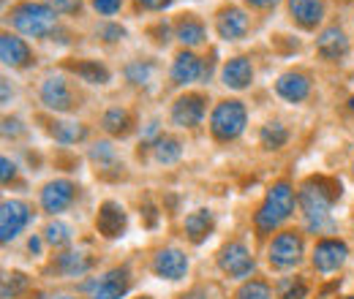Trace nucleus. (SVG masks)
Wrapping results in <instances>:
<instances>
[{"label": "nucleus", "instance_id": "1", "mask_svg": "<svg viewBox=\"0 0 354 299\" xmlns=\"http://www.w3.org/2000/svg\"><path fill=\"white\" fill-rule=\"evenodd\" d=\"M341 196V188L327 177H310L300 188V210L308 231H322L330 220V207Z\"/></svg>", "mask_w": 354, "mask_h": 299}, {"label": "nucleus", "instance_id": "2", "mask_svg": "<svg viewBox=\"0 0 354 299\" xmlns=\"http://www.w3.org/2000/svg\"><path fill=\"white\" fill-rule=\"evenodd\" d=\"M295 210V191L289 182H275L267 191L265 202L259 204V210L254 215V223L262 234H270L272 229H278Z\"/></svg>", "mask_w": 354, "mask_h": 299}, {"label": "nucleus", "instance_id": "3", "mask_svg": "<svg viewBox=\"0 0 354 299\" xmlns=\"http://www.w3.org/2000/svg\"><path fill=\"white\" fill-rule=\"evenodd\" d=\"M11 22L30 39H46L57 30V11L44 3H19L11 8Z\"/></svg>", "mask_w": 354, "mask_h": 299}, {"label": "nucleus", "instance_id": "4", "mask_svg": "<svg viewBox=\"0 0 354 299\" xmlns=\"http://www.w3.org/2000/svg\"><path fill=\"white\" fill-rule=\"evenodd\" d=\"M245 123H248V115L240 101H221L210 115V131L218 142L237 139L245 131Z\"/></svg>", "mask_w": 354, "mask_h": 299}, {"label": "nucleus", "instance_id": "5", "mask_svg": "<svg viewBox=\"0 0 354 299\" xmlns=\"http://www.w3.org/2000/svg\"><path fill=\"white\" fill-rule=\"evenodd\" d=\"M267 258L278 269H289V267L300 264V258H303V237L295 234V231H281L278 237H272V242L267 248Z\"/></svg>", "mask_w": 354, "mask_h": 299}, {"label": "nucleus", "instance_id": "6", "mask_svg": "<svg viewBox=\"0 0 354 299\" xmlns=\"http://www.w3.org/2000/svg\"><path fill=\"white\" fill-rule=\"evenodd\" d=\"M131 289V275L129 269H109L101 278H93L85 283V291L90 299H120L129 294Z\"/></svg>", "mask_w": 354, "mask_h": 299}, {"label": "nucleus", "instance_id": "7", "mask_svg": "<svg viewBox=\"0 0 354 299\" xmlns=\"http://www.w3.org/2000/svg\"><path fill=\"white\" fill-rule=\"evenodd\" d=\"M218 267L232 278H248L254 272V256L243 242H229L218 253Z\"/></svg>", "mask_w": 354, "mask_h": 299}, {"label": "nucleus", "instance_id": "8", "mask_svg": "<svg viewBox=\"0 0 354 299\" xmlns=\"http://www.w3.org/2000/svg\"><path fill=\"white\" fill-rule=\"evenodd\" d=\"M30 220V207L25 202H17V199H8L3 202L0 207V240L3 242H11Z\"/></svg>", "mask_w": 354, "mask_h": 299}, {"label": "nucleus", "instance_id": "9", "mask_svg": "<svg viewBox=\"0 0 354 299\" xmlns=\"http://www.w3.org/2000/svg\"><path fill=\"white\" fill-rule=\"evenodd\" d=\"M346 256H349V248L341 240H319L313 248V267L327 275V272L341 269Z\"/></svg>", "mask_w": 354, "mask_h": 299}, {"label": "nucleus", "instance_id": "10", "mask_svg": "<svg viewBox=\"0 0 354 299\" xmlns=\"http://www.w3.org/2000/svg\"><path fill=\"white\" fill-rule=\"evenodd\" d=\"M205 117V98L196 93H185L180 95L172 106V123L180 128H196Z\"/></svg>", "mask_w": 354, "mask_h": 299}, {"label": "nucleus", "instance_id": "11", "mask_svg": "<svg viewBox=\"0 0 354 299\" xmlns=\"http://www.w3.org/2000/svg\"><path fill=\"white\" fill-rule=\"evenodd\" d=\"M41 101L52 112H71L74 109V93L63 77H46L41 85Z\"/></svg>", "mask_w": 354, "mask_h": 299}, {"label": "nucleus", "instance_id": "12", "mask_svg": "<svg viewBox=\"0 0 354 299\" xmlns=\"http://www.w3.org/2000/svg\"><path fill=\"white\" fill-rule=\"evenodd\" d=\"M126 223H129L126 210H123L118 202H104V204L98 207V215H95V229H98V234H104L106 240L123 237Z\"/></svg>", "mask_w": 354, "mask_h": 299}, {"label": "nucleus", "instance_id": "13", "mask_svg": "<svg viewBox=\"0 0 354 299\" xmlns=\"http://www.w3.org/2000/svg\"><path fill=\"white\" fill-rule=\"evenodd\" d=\"M153 272L164 280H180L188 272V256L177 248H164L153 258Z\"/></svg>", "mask_w": 354, "mask_h": 299}, {"label": "nucleus", "instance_id": "14", "mask_svg": "<svg viewBox=\"0 0 354 299\" xmlns=\"http://www.w3.org/2000/svg\"><path fill=\"white\" fill-rule=\"evenodd\" d=\"M74 196H77L74 182H68V180H52V182H46L44 191H41V207L52 215L63 213L74 202Z\"/></svg>", "mask_w": 354, "mask_h": 299}, {"label": "nucleus", "instance_id": "15", "mask_svg": "<svg viewBox=\"0 0 354 299\" xmlns=\"http://www.w3.org/2000/svg\"><path fill=\"white\" fill-rule=\"evenodd\" d=\"M216 30H218V36H221L223 41H237V39H243V36L248 33V17H245V11H240V8H234V6L221 8L218 17H216Z\"/></svg>", "mask_w": 354, "mask_h": 299}, {"label": "nucleus", "instance_id": "16", "mask_svg": "<svg viewBox=\"0 0 354 299\" xmlns=\"http://www.w3.org/2000/svg\"><path fill=\"white\" fill-rule=\"evenodd\" d=\"M0 60H3V66L25 68V66L33 63V52L22 39H17L11 33H3V39H0Z\"/></svg>", "mask_w": 354, "mask_h": 299}, {"label": "nucleus", "instance_id": "17", "mask_svg": "<svg viewBox=\"0 0 354 299\" xmlns=\"http://www.w3.org/2000/svg\"><path fill=\"white\" fill-rule=\"evenodd\" d=\"M275 93L283 98V101H292V104H300L306 101L310 93V79L300 71H289L283 74L278 82H275Z\"/></svg>", "mask_w": 354, "mask_h": 299}, {"label": "nucleus", "instance_id": "18", "mask_svg": "<svg viewBox=\"0 0 354 299\" xmlns=\"http://www.w3.org/2000/svg\"><path fill=\"white\" fill-rule=\"evenodd\" d=\"M289 14L303 30H313L324 19V3L322 0H289Z\"/></svg>", "mask_w": 354, "mask_h": 299}, {"label": "nucleus", "instance_id": "19", "mask_svg": "<svg viewBox=\"0 0 354 299\" xmlns=\"http://www.w3.org/2000/svg\"><path fill=\"white\" fill-rule=\"evenodd\" d=\"M221 79H223V85L232 87V90L248 87L251 79H254V66H251V60H248V57H232V60L223 66Z\"/></svg>", "mask_w": 354, "mask_h": 299}, {"label": "nucleus", "instance_id": "20", "mask_svg": "<svg viewBox=\"0 0 354 299\" xmlns=\"http://www.w3.org/2000/svg\"><path fill=\"white\" fill-rule=\"evenodd\" d=\"M316 52H319L324 60H341V57H346L349 41H346L344 30H341V28H327V30L319 36V41H316Z\"/></svg>", "mask_w": 354, "mask_h": 299}, {"label": "nucleus", "instance_id": "21", "mask_svg": "<svg viewBox=\"0 0 354 299\" xmlns=\"http://www.w3.org/2000/svg\"><path fill=\"white\" fill-rule=\"evenodd\" d=\"M202 77V60L194 55V52H180L172 63V82L175 85H188V82H196Z\"/></svg>", "mask_w": 354, "mask_h": 299}, {"label": "nucleus", "instance_id": "22", "mask_svg": "<svg viewBox=\"0 0 354 299\" xmlns=\"http://www.w3.org/2000/svg\"><path fill=\"white\" fill-rule=\"evenodd\" d=\"M213 226H216V218H213L210 210H194V213L185 218V234H188V240L196 242V245L210 237Z\"/></svg>", "mask_w": 354, "mask_h": 299}, {"label": "nucleus", "instance_id": "23", "mask_svg": "<svg viewBox=\"0 0 354 299\" xmlns=\"http://www.w3.org/2000/svg\"><path fill=\"white\" fill-rule=\"evenodd\" d=\"M90 267H93V258L82 251H68V253L57 256V269L66 278H82L85 272H90Z\"/></svg>", "mask_w": 354, "mask_h": 299}, {"label": "nucleus", "instance_id": "24", "mask_svg": "<svg viewBox=\"0 0 354 299\" xmlns=\"http://www.w3.org/2000/svg\"><path fill=\"white\" fill-rule=\"evenodd\" d=\"M175 33L185 46H196V44L205 41V25H202L196 17H191V14H183V17L177 19Z\"/></svg>", "mask_w": 354, "mask_h": 299}, {"label": "nucleus", "instance_id": "25", "mask_svg": "<svg viewBox=\"0 0 354 299\" xmlns=\"http://www.w3.org/2000/svg\"><path fill=\"white\" fill-rule=\"evenodd\" d=\"M101 126L106 133H112V136H126V133H131V115H129V109H120V106H112L109 112H104V117H101Z\"/></svg>", "mask_w": 354, "mask_h": 299}, {"label": "nucleus", "instance_id": "26", "mask_svg": "<svg viewBox=\"0 0 354 299\" xmlns=\"http://www.w3.org/2000/svg\"><path fill=\"white\" fill-rule=\"evenodd\" d=\"M150 147H153V155H156L158 164H175L183 155V147H180L175 136H156Z\"/></svg>", "mask_w": 354, "mask_h": 299}, {"label": "nucleus", "instance_id": "27", "mask_svg": "<svg viewBox=\"0 0 354 299\" xmlns=\"http://www.w3.org/2000/svg\"><path fill=\"white\" fill-rule=\"evenodd\" d=\"M77 77H82L85 82L90 85H106L109 82V71H106V66H101L98 60H82V63H74V66H68Z\"/></svg>", "mask_w": 354, "mask_h": 299}, {"label": "nucleus", "instance_id": "28", "mask_svg": "<svg viewBox=\"0 0 354 299\" xmlns=\"http://www.w3.org/2000/svg\"><path fill=\"white\" fill-rule=\"evenodd\" d=\"M49 133H52V136H55L57 142H63V144H77V142H82V139L88 136V128H85L82 123L60 120V123H52Z\"/></svg>", "mask_w": 354, "mask_h": 299}, {"label": "nucleus", "instance_id": "29", "mask_svg": "<svg viewBox=\"0 0 354 299\" xmlns=\"http://www.w3.org/2000/svg\"><path fill=\"white\" fill-rule=\"evenodd\" d=\"M90 161L98 166V171H106V169H118V153L109 142H98L93 144L90 150Z\"/></svg>", "mask_w": 354, "mask_h": 299}, {"label": "nucleus", "instance_id": "30", "mask_svg": "<svg viewBox=\"0 0 354 299\" xmlns=\"http://www.w3.org/2000/svg\"><path fill=\"white\" fill-rule=\"evenodd\" d=\"M259 139H262L265 150H281L286 144V139H289V131L283 128L281 123H267V126H262Z\"/></svg>", "mask_w": 354, "mask_h": 299}, {"label": "nucleus", "instance_id": "31", "mask_svg": "<svg viewBox=\"0 0 354 299\" xmlns=\"http://www.w3.org/2000/svg\"><path fill=\"white\" fill-rule=\"evenodd\" d=\"M44 240L52 248H63V245L71 242V229L66 223H60V220H52L44 229Z\"/></svg>", "mask_w": 354, "mask_h": 299}, {"label": "nucleus", "instance_id": "32", "mask_svg": "<svg viewBox=\"0 0 354 299\" xmlns=\"http://www.w3.org/2000/svg\"><path fill=\"white\" fill-rule=\"evenodd\" d=\"M153 77V63H145V60H136L126 68V79L131 85H147Z\"/></svg>", "mask_w": 354, "mask_h": 299}, {"label": "nucleus", "instance_id": "33", "mask_svg": "<svg viewBox=\"0 0 354 299\" xmlns=\"http://www.w3.org/2000/svg\"><path fill=\"white\" fill-rule=\"evenodd\" d=\"M234 299H272V291L265 280H251V283H243Z\"/></svg>", "mask_w": 354, "mask_h": 299}, {"label": "nucleus", "instance_id": "34", "mask_svg": "<svg viewBox=\"0 0 354 299\" xmlns=\"http://www.w3.org/2000/svg\"><path fill=\"white\" fill-rule=\"evenodd\" d=\"M306 294H308V286L300 278H289L281 283V299H306Z\"/></svg>", "mask_w": 354, "mask_h": 299}, {"label": "nucleus", "instance_id": "35", "mask_svg": "<svg viewBox=\"0 0 354 299\" xmlns=\"http://www.w3.org/2000/svg\"><path fill=\"white\" fill-rule=\"evenodd\" d=\"M28 289V278L22 275V272H11V275H6V280H3V297L14 299L19 291H25Z\"/></svg>", "mask_w": 354, "mask_h": 299}, {"label": "nucleus", "instance_id": "36", "mask_svg": "<svg viewBox=\"0 0 354 299\" xmlns=\"http://www.w3.org/2000/svg\"><path fill=\"white\" fill-rule=\"evenodd\" d=\"M93 8L98 14H104V17H112V14H118L123 8V0H93Z\"/></svg>", "mask_w": 354, "mask_h": 299}, {"label": "nucleus", "instance_id": "37", "mask_svg": "<svg viewBox=\"0 0 354 299\" xmlns=\"http://www.w3.org/2000/svg\"><path fill=\"white\" fill-rule=\"evenodd\" d=\"M49 6L57 14H77L82 8V0H49Z\"/></svg>", "mask_w": 354, "mask_h": 299}, {"label": "nucleus", "instance_id": "38", "mask_svg": "<svg viewBox=\"0 0 354 299\" xmlns=\"http://www.w3.org/2000/svg\"><path fill=\"white\" fill-rule=\"evenodd\" d=\"M101 36H104L106 41H120V39L126 36V30L118 28V25H109V28H101Z\"/></svg>", "mask_w": 354, "mask_h": 299}, {"label": "nucleus", "instance_id": "39", "mask_svg": "<svg viewBox=\"0 0 354 299\" xmlns=\"http://www.w3.org/2000/svg\"><path fill=\"white\" fill-rule=\"evenodd\" d=\"M142 8H147V11H161V8H167L172 0H136Z\"/></svg>", "mask_w": 354, "mask_h": 299}, {"label": "nucleus", "instance_id": "40", "mask_svg": "<svg viewBox=\"0 0 354 299\" xmlns=\"http://www.w3.org/2000/svg\"><path fill=\"white\" fill-rule=\"evenodd\" d=\"M0 166H3V185H8V182L14 180V174H17V166H14L8 158H3V161H0Z\"/></svg>", "mask_w": 354, "mask_h": 299}, {"label": "nucleus", "instance_id": "41", "mask_svg": "<svg viewBox=\"0 0 354 299\" xmlns=\"http://www.w3.org/2000/svg\"><path fill=\"white\" fill-rule=\"evenodd\" d=\"M251 8H259V11H267V8H272V6H278L281 0H245Z\"/></svg>", "mask_w": 354, "mask_h": 299}, {"label": "nucleus", "instance_id": "42", "mask_svg": "<svg viewBox=\"0 0 354 299\" xmlns=\"http://www.w3.org/2000/svg\"><path fill=\"white\" fill-rule=\"evenodd\" d=\"M3 133H6V136H8V133H19V120H6Z\"/></svg>", "mask_w": 354, "mask_h": 299}, {"label": "nucleus", "instance_id": "43", "mask_svg": "<svg viewBox=\"0 0 354 299\" xmlns=\"http://www.w3.org/2000/svg\"><path fill=\"white\" fill-rule=\"evenodd\" d=\"M28 248H30V251H33V253H39V251H41V242H39V240H36V237H33V240H30V242H28Z\"/></svg>", "mask_w": 354, "mask_h": 299}, {"label": "nucleus", "instance_id": "44", "mask_svg": "<svg viewBox=\"0 0 354 299\" xmlns=\"http://www.w3.org/2000/svg\"><path fill=\"white\" fill-rule=\"evenodd\" d=\"M49 299H71V297H49Z\"/></svg>", "mask_w": 354, "mask_h": 299}, {"label": "nucleus", "instance_id": "45", "mask_svg": "<svg viewBox=\"0 0 354 299\" xmlns=\"http://www.w3.org/2000/svg\"><path fill=\"white\" fill-rule=\"evenodd\" d=\"M139 299H150V297H139Z\"/></svg>", "mask_w": 354, "mask_h": 299}, {"label": "nucleus", "instance_id": "46", "mask_svg": "<svg viewBox=\"0 0 354 299\" xmlns=\"http://www.w3.org/2000/svg\"><path fill=\"white\" fill-rule=\"evenodd\" d=\"M352 109H354V98H352Z\"/></svg>", "mask_w": 354, "mask_h": 299}, {"label": "nucleus", "instance_id": "47", "mask_svg": "<svg viewBox=\"0 0 354 299\" xmlns=\"http://www.w3.org/2000/svg\"><path fill=\"white\" fill-rule=\"evenodd\" d=\"M346 299H354V297H346Z\"/></svg>", "mask_w": 354, "mask_h": 299}]
</instances>
